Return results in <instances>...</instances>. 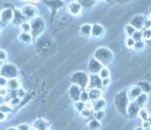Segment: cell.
<instances>
[{
    "instance_id": "1",
    "label": "cell",
    "mask_w": 151,
    "mask_h": 130,
    "mask_svg": "<svg viewBox=\"0 0 151 130\" xmlns=\"http://www.w3.org/2000/svg\"><path fill=\"white\" fill-rule=\"evenodd\" d=\"M93 57L103 65H108L113 60V53L107 48H99L95 50Z\"/></svg>"
},
{
    "instance_id": "2",
    "label": "cell",
    "mask_w": 151,
    "mask_h": 130,
    "mask_svg": "<svg viewBox=\"0 0 151 130\" xmlns=\"http://www.w3.org/2000/svg\"><path fill=\"white\" fill-rule=\"evenodd\" d=\"M70 81L73 84L78 85L81 88H86L89 83V76L84 71H77L70 76Z\"/></svg>"
},
{
    "instance_id": "3",
    "label": "cell",
    "mask_w": 151,
    "mask_h": 130,
    "mask_svg": "<svg viewBox=\"0 0 151 130\" xmlns=\"http://www.w3.org/2000/svg\"><path fill=\"white\" fill-rule=\"evenodd\" d=\"M18 74V68L16 65L12 64V63H6V64L2 65L0 68V76H4L7 80L9 79L16 78Z\"/></svg>"
},
{
    "instance_id": "4",
    "label": "cell",
    "mask_w": 151,
    "mask_h": 130,
    "mask_svg": "<svg viewBox=\"0 0 151 130\" xmlns=\"http://www.w3.org/2000/svg\"><path fill=\"white\" fill-rule=\"evenodd\" d=\"M128 100H129V99H128V97H127V93L120 92L116 95V99H115L116 106H117V109L121 114H124L126 111Z\"/></svg>"
},
{
    "instance_id": "5",
    "label": "cell",
    "mask_w": 151,
    "mask_h": 130,
    "mask_svg": "<svg viewBox=\"0 0 151 130\" xmlns=\"http://www.w3.org/2000/svg\"><path fill=\"white\" fill-rule=\"evenodd\" d=\"M31 24V32L32 36H37L44 31L45 29V22L42 18L36 17L35 19H33Z\"/></svg>"
},
{
    "instance_id": "6",
    "label": "cell",
    "mask_w": 151,
    "mask_h": 130,
    "mask_svg": "<svg viewBox=\"0 0 151 130\" xmlns=\"http://www.w3.org/2000/svg\"><path fill=\"white\" fill-rule=\"evenodd\" d=\"M21 13L23 14V16L25 17L26 20H33L37 17V9L35 6L31 4H26L24 6H22L21 9Z\"/></svg>"
},
{
    "instance_id": "7",
    "label": "cell",
    "mask_w": 151,
    "mask_h": 130,
    "mask_svg": "<svg viewBox=\"0 0 151 130\" xmlns=\"http://www.w3.org/2000/svg\"><path fill=\"white\" fill-rule=\"evenodd\" d=\"M104 67V65L101 64V62H99V60H96V59L93 57L92 59H90L89 60V63H88V69L89 71L91 72V74H99V72L101 71V69Z\"/></svg>"
},
{
    "instance_id": "8",
    "label": "cell",
    "mask_w": 151,
    "mask_h": 130,
    "mask_svg": "<svg viewBox=\"0 0 151 130\" xmlns=\"http://www.w3.org/2000/svg\"><path fill=\"white\" fill-rule=\"evenodd\" d=\"M145 21H146V18L142 15H137L134 18H132L130 20V25L134 26L137 30H141L145 25Z\"/></svg>"
},
{
    "instance_id": "9",
    "label": "cell",
    "mask_w": 151,
    "mask_h": 130,
    "mask_svg": "<svg viewBox=\"0 0 151 130\" xmlns=\"http://www.w3.org/2000/svg\"><path fill=\"white\" fill-rule=\"evenodd\" d=\"M81 87L78 86V85L73 84L68 89V94L69 97H70L71 100L73 101H78L80 100V95H81Z\"/></svg>"
},
{
    "instance_id": "10",
    "label": "cell",
    "mask_w": 151,
    "mask_h": 130,
    "mask_svg": "<svg viewBox=\"0 0 151 130\" xmlns=\"http://www.w3.org/2000/svg\"><path fill=\"white\" fill-rule=\"evenodd\" d=\"M67 9H68L69 14L75 16V17L81 15V13H82V5H81V3L78 2V1H71L68 4Z\"/></svg>"
},
{
    "instance_id": "11",
    "label": "cell",
    "mask_w": 151,
    "mask_h": 130,
    "mask_svg": "<svg viewBox=\"0 0 151 130\" xmlns=\"http://www.w3.org/2000/svg\"><path fill=\"white\" fill-rule=\"evenodd\" d=\"M0 17H1V21L3 23H11V22H13L14 19V11L12 9H4L0 13Z\"/></svg>"
},
{
    "instance_id": "12",
    "label": "cell",
    "mask_w": 151,
    "mask_h": 130,
    "mask_svg": "<svg viewBox=\"0 0 151 130\" xmlns=\"http://www.w3.org/2000/svg\"><path fill=\"white\" fill-rule=\"evenodd\" d=\"M142 92H143L142 89H141L138 85H134V86L130 87V88L128 89V91H127L128 99H129V100H136L137 97H138Z\"/></svg>"
},
{
    "instance_id": "13",
    "label": "cell",
    "mask_w": 151,
    "mask_h": 130,
    "mask_svg": "<svg viewBox=\"0 0 151 130\" xmlns=\"http://www.w3.org/2000/svg\"><path fill=\"white\" fill-rule=\"evenodd\" d=\"M140 111V107L137 104V102L134 100H130L129 104H127V107H126V113L129 117H136L138 116V113Z\"/></svg>"
},
{
    "instance_id": "14",
    "label": "cell",
    "mask_w": 151,
    "mask_h": 130,
    "mask_svg": "<svg viewBox=\"0 0 151 130\" xmlns=\"http://www.w3.org/2000/svg\"><path fill=\"white\" fill-rule=\"evenodd\" d=\"M105 35V28L101 24H94L92 25V30H91V36L95 38L103 37Z\"/></svg>"
},
{
    "instance_id": "15",
    "label": "cell",
    "mask_w": 151,
    "mask_h": 130,
    "mask_svg": "<svg viewBox=\"0 0 151 130\" xmlns=\"http://www.w3.org/2000/svg\"><path fill=\"white\" fill-rule=\"evenodd\" d=\"M88 86L90 87V89L92 88H97L99 89L101 87V79L99 76V74H92L89 78V83Z\"/></svg>"
},
{
    "instance_id": "16",
    "label": "cell",
    "mask_w": 151,
    "mask_h": 130,
    "mask_svg": "<svg viewBox=\"0 0 151 130\" xmlns=\"http://www.w3.org/2000/svg\"><path fill=\"white\" fill-rule=\"evenodd\" d=\"M21 87V81L17 78H13V79H9L7 81V85H6V88L9 89V91H16Z\"/></svg>"
},
{
    "instance_id": "17",
    "label": "cell",
    "mask_w": 151,
    "mask_h": 130,
    "mask_svg": "<svg viewBox=\"0 0 151 130\" xmlns=\"http://www.w3.org/2000/svg\"><path fill=\"white\" fill-rule=\"evenodd\" d=\"M88 93H89V100L90 101L97 100V99L101 98V95H103V91H101V89H97V88L89 89Z\"/></svg>"
},
{
    "instance_id": "18",
    "label": "cell",
    "mask_w": 151,
    "mask_h": 130,
    "mask_svg": "<svg viewBox=\"0 0 151 130\" xmlns=\"http://www.w3.org/2000/svg\"><path fill=\"white\" fill-rule=\"evenodd\" d=\"M33 127L37 130H47V129H49V123L45 119L38 118V119H36L35 121H34Z\"/></svg>"
},
{
    "instance_id": "19",
    "label": "cell",
    "mask_w": 151,
    "mask_h": 130,
    "mask_svg": "<svg viewBox=\"0 0 151 130\" xmlns=\"http://www.w3.org/2000/svg\"><path fill=\"white\" fill-rule=\"evenodd\" d=\"M18 38H19L20 42H22L23 44H30L32 42V39H33V36L28 32H21Z\"/></svg>"
},
{
    "instance_id": "20",
    "label": "cell",
    "mask_w": 151,
    "mask_h": 130,
    "mask_svg": "<svg viewBox=\"0 0 151 130\" xmlns=\"http://www.w3.org/2000/svg\"><path fill=\"white\" fill-rule=\"evenodd\" d=\"M134 101L137 102V104L139 105V107H140V109L145 107L146 103L148 102V95H147L146 92H142L138 97H137V99Z\"/></svg>"
},
{
    "instance_id": "21",
    "label": "cell",
    "mask_w": 151,
    "mask_h": 130,
    "mask_svg": "<svg viewBox=\"0 0 151 130\" xmlns=\"http://www.w3.org/2000/svg\"><path fill=\"white\" fill-rule=\"evenodd\" d=\"M93 102V111H104L107 106V101L104 98H99L97 100L92 101Z\"/></svg>"
},
{
    "instance_id": "22",
    "label": "cell",
    "mask_w": 151,
    "mask_h": 130,
    "mask_svg": "<svg viewBox=\"0 0 151 130\" xmlns=\"http://www.w3.org/2000/svg\"><path fill=\"white\" fill-rule=\"evenodd\" d=\"M91 30H92V25L91 24H83L80 27V33L84 35L85 37H90L91 36Z\"/></svg>"
},
{
    "instance_id": "23",
    "label": "cell",
    "mask_w": 151,
    "mask_h": 130,
    "mask_svg": "<svg viewBox=\"0 0 151 130\" xmlns=\"http://www.w3.org/2000/svg\"><path fill=\"white\" fill-rule=\"evenodd\" d=\"M138 117L140 118L142 121H146V120H148L149 118L151 117V115H150V113H149L148 109H145V107H142V109H140V111H139Z\"/></svg>"
},
{
    "instance_id": "24",
    "label": "cell",
    "mask_w": 151,
    "mask_h": 130,
    "mask_svg": "<svg viewBox=\"0 0 151 130\" xmlns=\"http://www.w3.org/2000/svg\"><path fill=\"white\" fill-rule=\"evenodd\" d=\"M88 128L90 130H99L101 128V121L96 119H93V120H90L88 123Z\"/></svg>"
},
{
    "instance_id": "25",
    "label": "cell",
    "mask_w": 151,
    "mask_h": 130,
    "mask_svg": "<svg viewBox=\"0 0 151 130\" xmlns=\"http://www.w3.org/2000/svg\"><path fill=\"white\" fill-rule=\"evenodd\" d=\"M73 109H75L77 113L81 114L85 109V102H83V101H81V100L75 101V103H73Z\"/></svg>"
},
{
    "instance_id": "26",
    "label": "cell",
    "mask_w": 151,
    "mask_h": 130,
    "mask_svg": "<svg viewBox=\"0 0 151 130\" xmlns=\"http://www.w3.org/2000/svg\"><path fill=\"white\" fill-rule=\"evenodd\" d=\"M110 76H111V71H110L109 68L105 67V66H104V67L101 69V71L99 72V76L101 79V80H104V79H109Z\"/></svg>"
},
{
    "instance_id": "27",
    "label": "cell",
    "mask_w": 151,
    "mask_h": 130,
    "mask_svg": "<svg viewBox=\"0 0 151 130\" xmlns=\"http://www.w3.org/2000/svg\"><path fill=\"white\" fill-rule=\"evenodd\" d=\"M20 29H21V32H28V33H30L31 32V24L27 21L23 22V23L20 24Z\"/></svg>"
},
{
    "instance_id": "28",
    "label": "cell",
    "mask_w": 151,
    "mask_h": 130,
    "mask_svg": "<svg viewBox=\"0 0 151 130\" xmlns=\"http://www.w3.org/2000/svg\"><path fill=\"white\" fill-rule=\"evenodd\" d=\"M124 44H125L126 48L132 50V49H134V44H136V40H134L132 36H127V37L125 38V40H124Z\"/></svg>"
},
{
    "instance_id": "29",
    "label": "cell",
    "mask_w": 151,
    "mask_h": 130,
    "mask_svg": "<svg viewBox=\"0 0 151 130\" xmlns=\"http://www.w3.org/2000/svg\"><path fill=\"white\" fill-rule=\"evenodd\" d=\"M13 109L14 107L12 106L11 104H7V103H4V104H1L0 105V111H2V113H5L6 115H9V113L13 111Z\"/></svg>"
},
{
    "instance_id": "30",
    "label": "cell",
    "mask_w": 151,
    "mask_h": 130,
    "mask_svg": "<svg viewBox=\"0 0 151 130\" xmlns=\"http://www.w3.org/2000/svg\"><path fill=\"white\" fill-rule=\"evenodd\" d=\"M145 46H146V44H145V40H143V39H142V40H138V41H136L134 49L137 51V52H141V51L144 50Z\"/></svg>"
},
{
    "instance_id": "31",
    "label": "cell",
    "mask_w": 151,
    "mask_h": 130,
    "mask_svg": "<svg viewBox=\"0 0 151 130\" xmlns=\"http://www.w3.org/2000/svg\"><path fill=\"white\" fill-rule=\"evenodd\" d=\"M136 30H137L136 28L130 25V24H127V25H125V27H124V32H125L126 36H132V34L134 33Z\"/></svg>"
},
{
    "instance_id": "32",
    "label": "cell",
    "mask_w": 151,
    "mask_h": 130,
    "mask_svg": "<svg viewBox=\"0 0 151 130\" xmlns=\"http://www.w3.org/2000/svg\"><path fill=\"white\" fill-rule=\"evenodd\" d=\"M142 37L143 40H150L151 39V29L150 28H146L144 31H142Z\"/></svg>"
},
{
    "instance_id": "33",
    "label": "cell",
    "mask_w": 151,
    "mask_h": 130,
    "mask_svg": "<svg viewBox=\"0 0 151 130\" xmlns=\"http://www.w3.org/2000/svg\"><path fill=\"white\" fill-rule=\"evenodd\" d=\"M138 86L142 89L143 92L147 93V92H149V91H150V85H149L148 82H141V83H139Z\"/></svg>"
},
{
    "instance_id": "34",
    "label": "cell",
    "mask_w": 151,
    "mask_h": 130,
    "mask_svg": "<svg viewBox=\"0 0 151 130\" xmlns=\"http://www.w3.org/2000/svg\"><path fill=\"white\" fill-rule=\"evenodd\" d=\"M93 117L94 119L101 121L105 119V111H95V113H93Z\"/></svg>"
},
{
    "instance_id": "35",
    "label": "cell",
    "mask_w": 151,
    "mask_h": 130,
    "mask_svg": "<svg viewBox=\"0 0 151 130\" xmlns=\"http://www.w3.org/2000/svg\"><path fill=\"white\" fill-rule=\"evenodd\" d=\"M80 115L82 116V118H84V119H89V118L93 117V111H90V109H85L84 111L80 114Z\"/></svg>"
},
{
    "instance_id": "36",
    "label": "cell",
    "mask_w": 151,
    "mask_h": 130,
    "mask_svg": "<svg viewBox=\"0 0 151 130\" xmlns=\"http://www.w3.org/2000/svg\"><path fill=\"white\" fill-rule=\"evenodd\" d=\"M80 100L83 101V102H87V101H89V93H88V90H85V91H82V92H81Z\"/></svg>"
},
{
    "instance_id": "37",
    "label": "cell",
    "mask_w": 151,
    "mask_h": 130,
    "mask_svg": "<svg viewBox=\"0 0 151 130\" xmlns=\"http://www.w3.org/2000/svg\"><path fill=\"white\" fill-rule=\"evenodd\" d=\"M132 38H134L136 41H138V40H142L143 37H142V31H140V30H136L134 31V33L132 34Z\"/></svg>"
},
{
    "instance_id": "38",
    "label": "cell",
    "mask_w": 151,
    "mask_h": 130,
    "mask_svg": "<svg viewBox=\"0 0 151 130\" xmlns=\"http://www.w3.org/2000/svg\"><path fill=\"white\" fill-rule=\"evenodd\" d=\"M9 94V90L6 87H0V97L5 98Z\"/></svg>"
},
{
    "instance_id": "39",
    "label": "cell",
    "mask_w": 151,
    "mask_h": 130,
    "mask_svg": "<svg viewBox=\"0 0 151 130\" xmlns=\"http://www.w3.org/2000/svg\"><path fill=\"white\" fill-rule=\"evenodd\" d=\"M21 101V99L19 98V97H17V96H15V97H12L11 99H9V104L12 105V106H16V105H18L19 104V102Z\"/></svg>"
},
{
    "instance_id": "40",
    "label": "cell",
    "mask_w": 151,
    "mask_h": 130,
    "mask_svg": "<svg viewBox=\"0 0 151 130\" xmlns=\"http://www.w3.org/2000/svg\"><path fill=\"white\" fill-rule=\"evenodd\" d=\"M25 95H26V91L24 90V89L19 88L18 90H16V96L19 97L20 99L24 98V96H25Z\"/></svg>"
},
{
    "instance_id": "41",
    "label": "cell",
    "mask_w": 151,
    "mask_h": 130,
    "mask_svg": "<svg viewBox=\"0 0 151 130\" xmlns=\"http://www.w3.org/2000/svg\"><path fill=\"white\" fill-rule=\"evenodd\" d=\"M30 125L29 124H27V123H22V124H20L19 126L17 127V129L18 130H29L30 129Z\"/></svg>"
},
{
    "instance_id": "42",
    "label": "cell",
    "mask_w": 151,
    "mask_h": 130,
    "mask_svg": "<svg viewBox=\"0 0 151 130\" xmlns=\"http://www.w3.org/2000/svg\"><path fill=\"white\" fill-rule=\"evenodd\" d=\"M110 84H111V80H110V78L101 80V87H103V88H107V87H109Z\"/></svg>"
},
{
    "instance_id": "43",
    "label": "cell",
    "mask_w": 151,
    "mask_h": 130,
    "mask_svg": "<svg viewBox=\"0 0 151 130\" xmlns=\"http://www.w3.org/2000/svg\"><path fill=\"white\" fill-rule=\"evenodd\" d=\"M7 59V53L4 50H0V61H5Z\"/></svg>"
},
{
    "instance_id": "44",
    "label": "cell",
    "mask_w": 151,
    "mask_h": 130,
    "mask_svg": "<svg viewBox=\"0 0 151 130\" xmlns=\"http://www.w3.org/2000/svg\"><path fill=\"white\" fill-rule=\"evenodd\" d=\"M7 79L4 78V76H0V87H6L7 85Z\"/></svg>"
},
{
    "instance_id": "45",
    "label": "cell",
    "mask_w": 151,
    "mask_h": 130,
    "mask_svg": "<svg viewBox=\"0 0 151 130\" xmlns=\"http://www.w3.org/2000/svg\"><path fill=\"white\" fill-rule=\"evenodd\" d=\"M7 118V115L5 113H2V111H0V122H3L5 121Z\"/></svg>"
},
{
    "instance_id": "46",
    "label": "cell",
    "mask_w": 151,
    "mask_h": 130,
    "mask_svg": "<svg viewBox=\"0 0 151 130\" xmlns=\"http://www.w3.org/2000/svg\"><path fill=\"white\" fill-rule=\"evenodd\" d=\"M115 1L118 3H125V2H128L129 0H115Z\"/></svg>"
},
{
    "instance_id": "47",
    "label": "cell",
    "mask_w": 151,
    "mask_h": 130,
    "mask_svg": "<svg viewBox=\"0 0 151 130\" xmlns=\"http://www.w3.org/2000/svg\"><path fill=\"white\" fill-rule=\"evenodd\" d=\"M28 1H29L30 3H36V2H38L40 0H28Z\"/></svg>"
},
{
    "instance_id": "48",
    "label": "cell",
    "mask_w": 151,
    "mask_h": 130,
    "mask_svg": "<svg viewBox=\"0 0 151 130\" xmlns=\"http://www.w3.org/2000/svg\"><path fill=\"white\" fill-rule=\"evenodd\" d=\"M6 130H18V129H17V127H9V128H7Z\"/></svg>"
},
{
    "instance_id": "49",
    "label": "cell",
    "mask_w": 151,
    "mask_h": 130,
    "mask_svg": "<svg viewBox=\"0 0 151 130\" xmlns=\"http://www.w3.org/2000/svg\"><path fill=\"white\" fill-rule=\"evenodd\" d=\"M134 130H143V128H142V127H137Z\"/></svg>"
},
{
    "instance_id": "50",
    "label": "cell",
    "mask_w": 151,
    "mask_h": 130,
    "mask_svg": "<svg viewBox=\"0 0 151 130\" xmlns=\"http://www.w3.org/2000/svg\"><path fill=\"white\" fill-rule=\"evenodd\" d=\"M29 130H37V129H35V128H34V127H31V128H30Z\"/></svg>"
},
{
    "instance_id": "51",
    "label": "cell",
    "mask_w": 151,
    "mask_h": 130,
    "mask_svg": "<svg viewBox=\"0 0 151 130\" xmlns=\"http://www.w3.org/2000/svg\"><path fill=\"white\" fill-rule=\"evenodd\" d=\"M143 130H151L150 128H146V129H143Z\"/></svg>"
},
{
    "instance_id": "52",
    "label": "cell",
    "mask_w": 151,
    "mask_h": 130,
    "mask_svg": "<svg viewBox=\"0 0 151 130\" xmlns=\"http://www.w3.org/2000/svg\"><path fill=\"white\" fill-rule=\"evenodd\" d=\"M1 30H2V29H1V26H0V33H1Z\"/></svg>"
},
{
    "instance_id": "53",
    "label": "cell",
    "mask_w": 151,
    "mask_h": 130,
    "mask_svg": "<svg viewBox=\"0 0 151 130\" xmlns=\"http://www.w3.org/2000/svg\"><path fill=\"white\" fill-rule=\"evenodd\" d=\"M18 1H24V0H18Z\"/></svg>"
},
{
    "instance_id": "54",
    "label": "cell",
    "mask_w": 151,
    "mask_h": 130,
    "mask_svg": "<svg viewBox=\"0 0 151 130\" xmlns=\"http://www.w3.org/2000/svg\"><path fill=\"white\" fill-rule=\"evenodd\" d=\"M0 21H1V17H0Z\"/></svg>"
},
{
    "instance_id": "55",
    "label": "cell",
    "mask_w": 151,
    "mask_h": 130,
    "mask_svg": "<svg viewBox=\"0 0 151 130\" xmlns=\"http://www.w3.org/2000/svg\"><path fill=\"white\" fill-rule=\"evenodd\" d=\"M150 13H151V9H150Z\"/></svg>"
},
{
    "instance_id": "56",
    "label": "cell",
    "mask_w": 151,
    "mask_h": 130,
    "mask_svg": "<svg viewBox=\"0 0 151 130\" xmlns=\"http://www.w3.org/2000/svg\"><path fill=\"white\" fill-rule=\"evenodd\" d=\"M47 130H50V129H47Z\"/></svg>"
},
{
    "instance_id": "57",
    "label": "cell",
    "mask_w": 151,
    "mask_h": 130,
    "mask_svg": "<svg viewBox=\"0 0 151 130\" xmlns=\"http://www.w3.org/2000/svg\"><path fill=\"white\" fill-rule=\"evenodd\" d=\"M150 129H151V127H150Z\"/></svg>"
}]
</instances>
